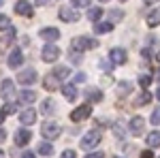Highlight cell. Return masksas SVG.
<instances>
[{
    "label": "cell",
    "instance_id": "1",
    "mask_svg": "<svg viewBox=\"0 0 160 158\" xmlns=\"http://www.w3.org/2000/svg\"><path fill=\"white\" fill-rule=\"evenodd\" d=\"M41 133H43V137H45L47 141H53V139H58V137L62 135V126L56 124V122H43Z\"/></svg>",
    "mask_w": 160,
    "mask_h": 158
},
{
    "label": "cell",
    "instance_id": "2",
    "mask_svg": "<svg viewBox=\"0 0 160 158\" xmlns=\"http://www.w3.org/2000/svg\"><path fill=\"white\" fill-rule=\"evenodd\" d=\"M96 45H98V43H96L94 38H90V37H77V38L71 41V49H73V51H79V54H81V51H88L90 47H96Z\"/></svg>",
    "mask_w": 160,
    "mask_h": 158
},
{
    "label": "cell",
    "instance_id": "3",
    "mask_svg": "<svg viewBox=\"0 0 160 158\" xmlns=\"http://www.w3.org/2000/svg\"><path fill=\"white\" fill-rule=\"evenodd\" d=\"M41 58L45 62H56L60 58V47H58L56 43H47L45 47L41 49Z\"/></svg>",
    "mask_w": 160,
    "mask_h": 158
},
{
    "label": "cell",
    "instance_id": "4",
    "mask_svg": "<svg viewBox=\"0 0 160 158\" xmlns=\"http://www.w3.org/2000/svg\"><path fill=\"white\" fill-rule=\"evenodd\" d=\"M92 115V105H79L77 109H73L71 111V120L73 122H83V120H88Z\"/></svg>",
    "mask_w": 160,
    "mask_h": 158
},
{
    "label": "cell",
    "instance_id": "5",
    "mask_svg": "<svg viewBox=\"0 0 160 158\" xmlns=\"http://www.w3.org/2000/svg\"><path fill=\"white\" fill-rule=\"evenodd\" d=\"M17 81L22 85H30L37 81V71L34 69H22L19 73H17Z\"/></svg>",
    "mask_w": 160,
    "mask_h": 158
},
{
    "label": "cell",
    "instance_id": "6",
    "mask_svg": "<svg viewBox=\"0 0 160 158\" xmlns=\"http://www.w3.org/2000/svg\"><path fill=\"white\" fill-rule=\"evenodd\" d=\"M7 64H9V69H22V64H24L22 49H13L11 54H9V58H7Z\"/></svg>",
    "mask_w": 160,
    "mask_h": 158
},
{
    "label": "cell",
    "instance_id": "7",
    "mask_svg": "<svg viewBox=\"0 0 160 158\" xmlns=\"http://www.w3.org/2000/svg\"><path fill=\"white\" fill-rule=\"evenodd\" d=\"M98 143H100V133H96V130H94V133H88L86 137L81 139V147H83V150H92V147H96Z\"/></svg>",
    "mask_w": 160,
    "mask_h": 158
},
{
    "label": "cell",
    "instance_id": "8",
    "mask_svg": "<svg viewBox=\"0 0 160 158\" xmlns=\"http://www.w3.org/2000/svg\"><path fill=\"white\" fill-rule=\"evenodd\" d=\"M38 37L43 38V41H47V43H56V41L60 38V30H58V28H43V30L38 32Z\"/></svg>",
    "mask_w": 160,
    "mask_h": 158
},
{
    "label": "cell",
    "instance_id": "9",
    "mask_svg": "<svg viewBox=\"0 0 160 158\" xmlns=\"http://www.w3.org/2000/svg\"><path fill=\"white\" fill-rule=\"evenodd\" d=\"M15 13L17 15H24V17H32V4L28 2V0H17V4H15Z\"/></svg>",
    "mask_w": 160,
    "mask_h": 158
},
{
    "label": "cell",
    "instance_id": "10",
    "mask_svg": "<svg viewBox=\"0 0 160 158\" xmlns=\"http://www.w3.org/2000/svg\"><path fill=\"white\" fill-rule=\"evenodd\" d=\"M0 96L7 98V100H11V98L15 96V85H13L11 79H4V81H2V85H0Z\"/></svg>",
    "mask_w": 160,
    "mask_h": 158
},
{
    "label": "cell",
    "instance_id": "11",
    "mask_svg": "<svg viewBox=\"0 0 160 158\" xmlns=\"http://www.w3.org/2000/svg\"><path fill=\"white\" fill-rule=\"evenodd\" d=\"M130 130H132V135L141 137V135H143V130H145V120H143L141 115H135V118L130 120Z\"/></svg>",
    "mask_w": 160,
    "mask_h": 158
},
{
    "label": "cell",
    "instance_id": "12",
    "mask_svg": "<svg viewBox=\"0 0 160 158\" xmlns=\"http://www.w3.org/2000/svg\"><path fill=\"white\" fill-rule=\"evenodd\" d=\"M19 122H22L24 126H32V124L37 122V111L34 109H24L19 113Z\"/></svg>",
    "mask_w": 160,
    "mask_h": 158
},
{
    "label": "cell",
    "instance_id": "13",
    "mask_svg": "<svg viewBox=\"0 0 160 158\" xmlns=\"http://www.w3.org/2000/svg\"><path fill=\"white\" fill-rule=\"evenodd\" d=\"M43 88H45L47 92H56V90L60 88V79H58L56 75H47V77H43Z\"/></svg>",
    "mask_w": 160,
    "mask_h": 158
},
{
    "label": "cell",
    "instance_id": "14",
    "mask_svg": "<svg viewBox=\"0 0 160 158\" xmlns=\"http://www.w3.org/2000/svg\"><path fill=\"white\" fill-rule=\"evenodd\" d=\"M60 19L71 24V22H77V19H79V15H77V11L71 9V7H62L60 9Z\"/></svg>",
    "mask_w": 160,
    "mask_h": 158
},
{
    "label": "cell",
    "instance_id": "15",
    "mask_svg": "<svg viewBox=\"0 0 160 158\" xmlns=\"http://www.w3.org/2000/svg\"><path fill=\"white\" fill-rule=\"evenodd\" d=\"M109 58H111V62H113V64H124L128 56H126V51H124V49L115 47V49H111V51H109Z\"/></svg>",
    "mask_w": 160,
    "mask_h": 158
},
{
    "label": "cell",
    "instance_id": "16",
    "mask_svg": "<svg viewBox=\"0 0 160 158\" xmlns=\"http://www.w3.org/2000/svg\"><path fill=\"white\" fill-rule=\"evenodd\" d=\"M30 137H32V135H30L28 128H19V130L15 133V143H17V145H28V143H30Z\"/></svg>",
    "mask_w": 160,
    "mask_h": 158
},
{
    "label": "cell",
    "instance_id": "17",
    "mask_svg": "<svg viewBox=\"0 0 160 158\" xmlns=\"http://www.w3.org/2000/svg\"><path fill=\"white\" fill-rule=\"evenodd\" d=\"M62 94H64V98H66V100H71V103H73L79 92H77L75 84H66V85H62Z\"/></svg>",
    "mask_w": 160,
    "mask_h": 158
},
{
    "label": "cell",
    "instance_id": "18",
    "mask_svg": "<svg viewBox=\"0 0 160 158\" xmlns=\"http://www.w3.org/2000/svg\"><path fill=\"white\" fill-rule=\"evenodd\" d=\"M111 30H113L111 22H96V26H94V34H109Z\"/></svg>",
    "mask_w": 160,
    "mask_h": 158
},
{
    "label": "cell",
    "instance_id": "19",
    "mask_svg": "<svg viewBox=\"0 0 160 158\" xmlns=\"http://www.w3.org/2000/svg\"><path fill=\"white\" fill-rule=\"evenodd\" d=\"M37 152L41 156H51V154H53V145H51L49 141H43V143H38Z\"/></svg>",
    "mask_w": 160,
    "mask_h": 158
},
{
    "label": "cell",
    "instance_id": "20",
    "mask_svg": "<svg viewBox=\"0 0 160 158\" xmlns=\"http://www.w3.org/2000/svg\"><path fill=\"white\" fill-rule=\"evenodd\" d=\"M86 96H88V100H92V103H100L102 92L96 90V88H88V90H86Z\"/></svg>",
    "mask_w": 160,
    "mask_h": 158
},
{
    "label": "cell",
    "instance_id": "21",
    "mask_svg": "<svg viewBox=\"0 0 160 158\" xmlns=\"http://www.w3.org/2000/svg\"><path fill=\"white\" fill-rule=\"evenodd\" d=\"M148 26L149 28H156V26H160V9H156V11H152L148 15Z\"/></svg>",
    "mask_w": 160,
    "mask_h": 158
},
{
    "label": "cell",
    "instance_id": "22",
    "mask_svg": "<svg viewBox=\"0 0 160 158\" xmlns=\"http://www.w3.org/2000/svg\"><path fill=\"white\" fill-rule=\"evenodd\" d=\"M100 17H102V9H98V7H90L88 9V19L90 22H98Z\"/></svg>",
    "mask_w": 160,
    "mask_h": 158
},
{
    "label": "cell",
    "instance_id": "23",
    "mask_svg": "<svg viewBox=\"0 0 160 158\" xmlns=\"http://www.w3.org/2000/svg\"><path fill=\"white\" fill-rule=\"evenodd\" d=\"M111 128H113V135H115L118 139H124V137H126V126H124L122 122H113Z\"/></svg>",
    "mask_w": 160,
    "mask_h": 158
},
{
    "label": "cell",
    "instance_id": "24",
    "mask_svg": "<svg viewBox=\"0 0 160 158\" xmlns=\"http://www.w3.org/2000/svg\"><path fill=\"white\" fill-rule=\"evenodd\" d=\"M34 100H37V92H32V90H24L19 94V103H34Z\"/></svg>",
    "mask_w": 160,
    "mask_h": 158
},
{
    "label": "cell",
    "instance_id": "25",
    "mask_svg": "<svg viewBox=\"0 0 160 158\" xmlns=\"http://www.w3.org/2000/svg\"><path fill=\"white\" fill-rule=\"evenodd\" d=\"M145 141H148V145H149V147H158V145H160V130H154V133H149Z\"/></svg>",
    "mask_w": 160,
    "mask_h": 158
},
{
    "label": "cell",
    "instance_id": "26",
    "mask_svg": "<svg viewBox=\"0 0 160 158\" xmlns=\"http://www.w3.org/2000/svg\"><path fill=\"white\" fill-rule=\"evenodd\" d=\"M130 90H132L130 81H120V84H118V96H126V94H130Z\"/></svg>",
    "mask_w": 160,
    "mask_h": 158
},
{
    "label": "cell",
    "instance_id": "27",
    "mask_svg": "<svg viewBox=\"0 0 160 158\" xmlns=\"http://www.w3.org/2000/svg\"><path fill=\"white\" fill-rule=\"evenodd\" d=\"M53 75H56L58 79H66V77L71 75V69H68V66H56V71H53Z\"/></svg>",
    "mask_w": 160,
    "mask_h": 158
},
{
    "label": "cell",
    "instance_id": "28",
    "mask_svg": "<svg viewBox=\"0 0 160 158\" xmlns=\"http://www.w3.org/2000/svg\"><path fill=\"white\" fill-rule=\"evenodd\" d=\"M109 17H111V24H115V22H122L124 13L120 11V9H111V11H109Z\"/></svg>",
    "mask_w": 160,
    "mask_h": 158
},
{
    "label": "cell",
    "instance_id": "29",
    "mask_svg": "<svg viewBox=\"0 0 160 158\" xmlns=\"http://www.w3.org/2000/svg\"><path fill=\"white\" fill-rule=\"evenodd\" d=\"M149 100H152V94H149L148 90H143V92H141V96L137 98V105H148Z\"/></svg>",
    "mask_w": 160,
    "mask_h": 158
},
{
    "label": "cell",
    "instance_id": "30",
    "mask_svg": "<svg viewBox=\"0 0 160 158\" xmlns=\"http://www.w3.org/2000/svg\"><path fill=\"white\" fill-rule=\"evenodd\" d=\"M41 111H43V113H51V111H53V100H51V98H45L43 105H41Z\"/></svg>",
    "mask_w": 160,
    "mask_h": 158
},
{
    "label": "cell",
    "instance_id": "31",
    "mask_svg": "<svg viewBox=\"0 0 160 158\" xmlns=\"http://www.w3.org/2000/svg\"><path fill=\"white\" fill-rule=\"evenodd\" d=\"M149 122H152V124H156V126L160 124V105H158L154 111H152V118H149Z\"/></svg>",
    "mask_w": 160,
    "mask_h": 158
},
{
    "label": "cell",
    "instance_id": "32",
    "mask_svg": "<svg viewBox=\"0 0 160 158\" xmlns=\"http://www.w3.org/2000/svg\"><path fill=\"white\" fill-rule=\"evenodd\" d=\"M149 84H152V77H149V75H139V85H141L143 90H145Z\"/></svg>",
    "mask_w": 160,
    "mask_h": 158
},
{
    "label": "cell",
    "instance_id": "33",
    "mask_svg": "<svg viewBox=\"0 0 160 158\" xmlns=\"http://www.w3.org/2000/svg\"><path fill=\"white\" fill-rule=\"evenodd\" d=\"M9 26H11V19H9L7 15H2V13H0V30H7Z\"/></svg>",
    "mask_w": 160,
    "mask_h": 158
},
{
    "label": "cell",
    "instance_id": "34",
    "mask_svg": "<svg viewBox=\"0 0 160 158\" xmlns=\"http://www.w3.org/2000/svg\"><path fill=\"white\" fill-rule=\"evenodd\" d=\"M68 60L75 62V64H79V62H81V54H79V51H71V54H68Z\"/></svg>",
    "mask_w": 160,
    "mask_h": 158
},
{
    "label": "cell",
    "instance_id": "35",
    "mask_svg": "<svg viewBox=\"0 0 160 158\" xmlns=\"http://www.w3.org/2000/svg\"><path fill=\"white\" fill-rule=\"evenodd\" d=\"M9 43H11V38L7 37V34H0V51H2V49L7 47V45H9Z\"/></svg>",
    "mask_w": 160,
    "mask_h": 158
},
{
    "label": "cell",
    "instance_id": "36",
    "mask_svg": "<svg viewBox=\"0 0 160 158\" xmlns=\"http://www.w3.org/2000/svg\"><path fill=\"white\" fill-rule=\"evenodd\" d=\"M73 7L81 9V7H90V0H73Z\"/></svg>",
    "mask_w": 160,
    "mask_h": 158
},
{
    "label": "cell",
    "instance_id": "37",
    "mask_svg": "<svg viewBox=\"0 0 160 158\" xmlns=\"http://www.w3.org/2000/svg\"><path fill=\"white\" fill-rule=\"evenodd\" d=\"M60 158H77V154H75L73 150H64V152L60 154Z\"/></svg>",
    "mask_w": 160,
    "mask_h": 158
},
{
    "label": "cell",
    "instance_id": "38",
    "mask_svg": "<svg viewBox=\"0 0 160 158\" xmlns=\"http://www.w3.org/2000/svg\"><path fill=\"white\" fill-rule=\"evenodd\" d=\"M86 158H105V154H102V152H92V154H88Z\"/></svg>",
    "mask_w": 160,
    "mask_h": 158
},
{
    "label": "cell",
    "instance_id": "39",
    "mask_svg": "<svg viewBox=\"0 0 160 158\" xmlns=\"http://www.w3.org/2000/svg\"><path fill=\"white\" fill-rule=\"evenodd\" d=\"M141 158H154L152 150H143V152H141Z\"/></svg>",
    "mask_w": 160,
    "mask_h": 158
},
{
    "label": "cell",
    "instance_id": "40",
    "mask_svg": "<svg viewBox=\"0 0 160 158\" xmlns=\"http://www.w3.org/2000/svg\"><path fill=\"white\" fill-rule=\"evenodd\" d=\"M22 158H37V154H34V152H30V150H26L24 154H22Z\"/></svg>",
    "mask_w": 160,
    "mask_h": 158
},
{
    "label": "cell",
    "instance_id": "41",
    "mask_svg": "<svg viewBox=\"0 0 160 158\" xmlns=\"http://www.w3.org/2000/svg\"><path fill=\"white\" fill-rule=\"evenodd\" d=\"M83 79H86V75H83V73H79L77 77H75V84H79V81H83Z\"/></svg>",
    "mask_w": 160,
    "mask_h": 158
},
{
    "label": "cell",
    "instance_id": "42",
    "mask_svg": "<svg viewBox=\"0 0 160 158\" xmlns=\"http://www.w3.org/2000/svg\"><path fill=\"white\" fill-rule=\"evenodd\" d=\"M2 111H4V113H13V111H15V105H13V103H11V105H9L7 109H2Z\"/></svg>",
    "mask_w": 160,
    "mask_h": 158
},
{
    "label": "cell",
    "instance_id": "43",
    "mask_svg": "<svg viewBox=\"0 0 160 158\" xmlns=\"http://www.w3.org/2000/svg\"><path fill=\"white\" fill-rule=\"evenodd\" d=\"M38 7H45V4H49V0H37Z\"/></svg>",
    "mask_w": 160,
    "mask_h": 158
},
{
    "label": "cell",
    "instance_id": "44",
    "mask_svg": "<svg viewBox=\"0 0 160 158\" xmlns=\"http://www.w3.org/2000/svg\"><path fill=\"white\" fill-rule=\"evenodd\" d=\"M4 118H7V113H4V111L0 109V124H4Z\"/></svg>",
    "mask_w": 160,
    "mask_h": 158
},
{
    "label": "cell",
    "instance_id": "45",
    "mask_svg": "<svg viewBox=\"0 0 160 158\" xmlns=\"http://www.w3.org/2000/svg\"><path fill=\"white\" fill-rule=\"evenodd\" d=\"M4 137H7V133H4V130H0V143L4 141Z\"/></svg>",
    "mask_w": 160,
    "mask_h": 158
},
{
    "label": "cell",
    "instance_id": "46",
    "mask_svg": "<svg viewBox=\"0 0 160 158\" xmlns=\"http://www.w3.org/2000/svg\"><path fill=\"white\" fill-rule=\"evenodd\" d=\"M154 58H156V62H160V49L156 51V54H154Z\"/></svg>",
    "mask_w": 160,
    "mask_h": 158
},
{
    "label": "cell",
    "instance_id": "47",
    "mask_svg": "<svg viewBox=\"0 0 160 158\" xmlns=\"http://www.w3.org/2000/svg\"><path fill=\"white\" fill-rule=\"evenodd\" d=\"M145 4H154V2H158V0H143Z\"/></svg>",
    "mask_w": 160,
    "mask_h": 158
},
{
    "label": "cell",
    "instance_id": "48",
    "mask_svg": "<svg viewBox=\"0 0 160 158\" xmlns=\"http://www.w3.org/2000/svg\"><path fill=\"white\" fill-rule=\"evenodd\" d=\"M156 98L160 100V85H158V90H156Z\"/></svg>",
    "mask_w": 160,
    "mask_h": 158
},
{
    "label": "cell",
    "instance_id": "49",
    "mask_svg": "<svg viewBox=\"0 0 160 158\" xmlns=\"http://www.w3.org/2000/svg\"><path fill=\"white\" fill-rule=\"evenodd\" d=\"M0 158H4V152H2V150H0Z\"/></svg>",
    "mask_w": 160,
    "mask_h": 158
},
{
    "label": "cell",
    "instance_id": "50",
    "mask_svg": "<svg viewBox=\"0 0 160 158\" xmlns=\"http://www.w3.org/2000/svg\"><path fill=\"white\" fill-rule=\"evenodd\" d=\"M2 4H4V0H0V7H2Z\"/></svg>",
    "mask_w": 160,
    "mask_h": 158
},
{
    "label": "cell",
    "instance_id": "51",
    "mask_svg": "<svg viewBox=\"0 0 160 158\" xmlns=\"http://www.w3.org/2000/svg\"><path fill=\"white\" fill-rule=\"evenodd\" d=\"M100 2H109V0H100Z\"/></svg>",
    "mask_w": 160,
    "mask_h": 158
},
{
    "label": "cell",
    "instance_id": "52",
    "mask_svg": "<svg viewBox=\"0 0 160 158\" xmlns=\"http://www.w3.org/2000/svg\"><path fill=\"white\" fill-rule=\"evenodd\" d=\"M158 79H160V71H158Z\"/></svg>",
    "mask_w": 160,
    "mask_h": 158
},
{
    "label": "cell",
    "instance_id": "53",
    "mask_svg": "<svg viewBox=\"0 0 160 158\" xmlns=\"http://www.w3.org/2000/svg\"><path fill=\"white\" fill-rule=\"evenodd\" d=\"M122 2H124V0H122Z\"/></svg>",
    "mask_w": 160,
    "mask_h": 158
}]
</instances>
